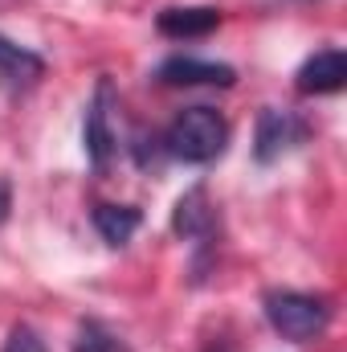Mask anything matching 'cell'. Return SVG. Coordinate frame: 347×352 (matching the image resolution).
Returning <instances> with one entry per match:
<instances>
[{
    "instance_id": "1",
    "label": "cell",
    "mask_w": 347,
    "mask_h": 352,
    "mask_svg": "<svg viewBox=\"0 0 347 352\" xmlns=\"http://www.w3.org/2000/svg\"><path fill=\"white\" fill-rule=\"evenodd\" d=\"M229 144V123L213 111V107H188L172 119V127L164 131V148L184 164H208L225 152Z\"/></svg>"
},
{
    "instance_id": "2",
    "label": "cell",
    "mask_w": 347,
    "mask_h": 352,
    "mask_svg": "<svg viewBox=\"0 0 347 352\" xmlns=\"http://www.w3.org/2000/svg\"><path fill=\"white\" fill-rule=\"evenodd\" d=\"M265 320L278 336L294 340V344H307V340H319L331 324V307L327 299L319 295H307V291H270L265 295Z\"/></svg>"
},
{
    "instance_id": "3",
    "label": "cell",
    "mask_w": 347,
    "mask_h": 352,
    "mask_svg": "<svg viewBox=\"0 0 347 352\" xmlns=\"http://www.w3.org/2000/svg\"><path fill=\"white\" fill-rule=\"evenodd\" d=\"M110 107H115V87H110V78H98L94 98L86 107V123H82V148H86V160L98 173L110 164V156L119 148V135L110 127Z\"/></svg>"
},
{
    "instance_id": "4",
    "label": "cell",
    "mask_w": 347,
    "mask_h": 352,
    "mask_svg": "<svg viewBox=\"0 0 347 352\" xmlns=\"http://www.w3.org/2000/svg\"><path fill=\"white\" fill-rule=\"evenodd\" d=\"M307 135L302 119H294L290 111H278V107H265L258 115V131H254V160L258 164H274L282 160L290 148H298Z\"/></svg>"
},
{
    "instance_id": "5",
    "label": "cell",
    "mask_w": 347,
    "mask_h": 352,
    "mask_svg": "<svg viewBox=\"0 0 347 352\" xmlns=\"http://www.w3.org/2000/svg\"><path fill=\"white\" fill-rule=\"evenodd\" d=\"M156 78L164 87H233V66L225 62H204V58H188V54H176L168 62H160Z\"/></svg>"
},
{
    "instance_id": "6",
    "label": "cell",
    "mask_w": 347,
    "mask_h": 352,
    "mask_svg": "<svg viewBox=\"0 0 347 352\" xmlns=\"http://www.w3.org/2000/svg\"><path fill=\"white\" fill-rule=\"evenodd\" d=\"M45 74V62L41 54H33L29 45H16L12 37L0 33V90L8 94H21V90H33Z\"/></svg>"
},
{
    "instance_id": "7",
    "label": "cell",
    "mask_w": 347,
    "mask_h": 352,
    "mask_svg": "<svg viewBox=\"0 0 347 352\" xmlns=\"http://www.w3.org/2000/svg\"><path fill=\"white\" fill-rule=\"evenodd\" d=\"M294 82L302 94H335L347 82V58L344 50H319L315 58H307L294 74Z\"/></svg>"
},
{
    "instance_id": "8",
    "label": "cell",
    "mask_w": 347,
    "mask_h": 352,
    "mask_svg": "<svg viewBox=\"0 0 347 352\" xmlns=\"http://www.w3.org/2000/svg\"><path fill=\"white\" fill-rule=\"evenodd\" d=\"M221 25V8L213 4H192V8H164L156 29L164 37H176V41H188V37H208L213 29Z\"/></svg>"
},
{
    "instance_id": "9",
    "label": "cell",
    "mask_w": 347,
    "mask_h": 352,
    "mask_svg": "<svg viewBox=\"0 0 347 352\" xmlns=\"http://www.w3.org/2000/svg\"><path fill=\"white\" fill-rule=\"evenodd\" d=\"M90 221H94L98 238H102L106 246H115V250H119V246H127V242L135 238V230H139L143 213H139L135 205H94Z\"/></svg>"
},
{
    "instance_id": "10",
    "label": "cell",
    "mask_w": 347,
    "mask_h": 352,
    "mask_svg": "<svg viewBox=\"0 0 347 352\" xmlns=\"http://www.w3.org/2000/svg\"><path fill=\"white\" fill-rule=\"evenodd\" d=\"M172 226H176V234H184V238H208L213 234V205H208L204 188H192V192L180 197Z\"/></svg>"
},
{
    "instance_id": "11",
    "label": "cell",
    "mask_w": 347,
    "mask_h": 352,
    "mask_svg": "<svg viewBox=\"0 0 347 352\" xmlns=\"http://www.w3.org/2000/svg\"><path fill=\"white\" fill-rule=\"evenodd\" d=\"M74 352H127V349H123V340H119L115 332H106L98 320H86V324L78 328Z\"/></svg>"
},
{
    "instance_id": "12",
    "label": "cell",
    "mask_w": 347,
    "mask_h": 352,
    "mask_svg": "<svg viewBox=\"0 0 347 352\" xmlns=\"http://www.w3.org/2000/svg\"><path fill=\"white\" fill-rule=\"evenodd\" d=\"M4 352H49V349H45V340H41L37 328L16 324V328L8 332V340H4Z\"/></svg>"
}]
</instances>
